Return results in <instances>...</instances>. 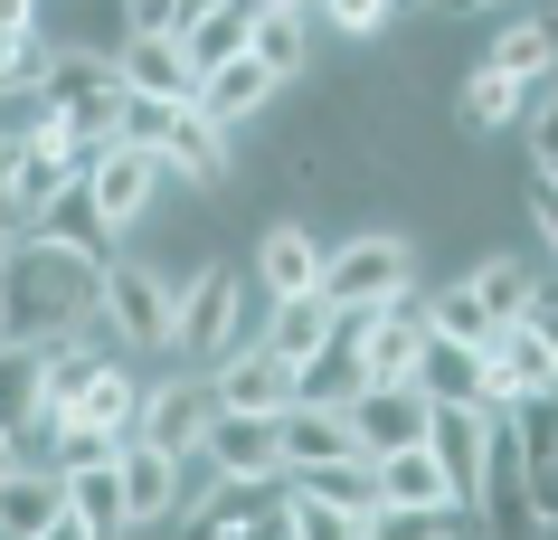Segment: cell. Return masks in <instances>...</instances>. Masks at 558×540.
Here are the masks:
<instances>
[{
  "mask_svg": "<svg viewBox=\"0 0 558 540\" xmlns=\"http://www.w3.org/2000/svg\"><path fill=\"white\" fill-rule=\"evenodd\" d=\"M208 389H218V408H265V418H275V408L294 398V360H275L256 332H246V341H228V351L208 360Z\"/></svg>",
  "mask_w": 558,
  "mask_h": 540,
  "instance_id": "4fadbf2b",
  "label": "cell"
},
{
  "mask_svg": "<svg viewBox=\"0 0 558 540\" xmlns=\"http://www.w3.org/2000/svg\"><path fill=\"white\" fill-rule=\"evenodd\" d=\"M95 332H114V351H171V275L143 266V256H105Z\"/></svg>",
  "mask_w": 558,
  "mask_h": 540,
  "instance_id": "5b68a950",
  "label": "cell"
},
{
  "mask_svg": "<svg viewBox=\"0 0 558 540\" xmlns=\"http://www.w3.org/2000/svg\"><path fill=\"white\" fill-rule=\"evenodd\" d=\"M246 20H256V0H208V10H190L171 38H180V58L208 76L218 58H236V48H246Z\"/></svg>",
  "mask_w": 558,
  "mask_h": 540,
  "instance_id": "484cf974",
  "label": "cell"
},
{
  "mask_svg": "<svg viewBox=\"0 0 558 540\" xmlns=\"http://www.w3.org/2000/svg\"><path fill=\"white\" fill-rule=\"evenodd\" d=\"M0 29L20 38V29H38V0H0Z\"/></svg>",
  "mask_w": 558,
  "mask_h": 540,
  "instance_id": "d590c367",
  "label": "cell"
},
{
  "mask_svg": "<svg viewBox=\"0 0 558 540\" xmlns=\"http://www.w3.org/2000/svg\"><path fill=\"white\" fill-rule=\"evenodd\" d=\"M114 475H123V521H133V531H151V521L171 512V493H180V455L123 427V436H114Z\"/></svg>",
  "mask_w": 558,
  "mask_h": 540,
  "instance_id": "9a60e30c",
  "label": "cell"
},
{
  "mask_svg": "<svg viewBox=\"0 0 558 540\" xmlns=\"http://www.w3.org/2000/svg\"><path fill=\"white\" fill-rule=\"evenodd\" d=\"M171 95H143V86H123V105H114V133L123 143H161V133H171Z\"/></svg>",
  "mask_w": 558,
  "mask_h": 540,
  "instance_id": "1f68e13d",
  "label": "cell"
},
{
  "mask_svg": "<svg viewBox=\"0 0 558 540\" xmlns=\"http://www.w3.org/2000/svg\"><path fill=\"white\" fill-rule=\"evenodd\" d=\"M416 389L436 398V408H493V360H483V341L426 332V351H416Z\"/></svg>",
  "mask_w": 558,
  "mask_h": 540,
  "instance_id": "5bb4252c",
  "label": "cell"
},
{
  "mask_svg": "<svg viewBox=\"0 0 558 540\" xmlns=\"http://www.w3.org/2000/svg\"><path fill=\"white\" fill-rule=\"evenodd\" d=\"M133 29H180V0H123Z\"/></svg>",
  "mask_w": 558,
  "mask_h": 540,
  "instance_id": "e575fe53",
  "label": "cell"
},
{
  "mask_svg": "<svg viewBox=\"0 0 558 540\" xmlns=\"http://www.w3.org/2000/svg\"><path fill=\"white\" fill-rule=\"evenodd\" d=\"M199 455H208V475H218V483H275V475H284V436H275L265 408H218L208 436H199Z\"/></svg>",
  "mask_w": 558,
  "mask_h": 540,
  "instance_id": "9c48e42d",
  "label": "cell"
},
{
  "mask_svg": "<svg viewBox=\"0 0 558 540\" xmlns=\"http://www.w3.org/2000/svg\"><path fill=\"white\" fill-rule=\"evenodd\" d=\"M331 323H341V313H331V295L313 285V295H275V303H265V332H256V341L275 360H294V370H303V360L331 341Z\"/></svg>",
  "mask_w": 558,
  "mask_h": 540,
  "instance_id": "603a6c76",
  "label": "cell"
},
{
  "mask_svg": "<svg viewBox=\"0 0 558 540\" xmlns=\"http://www.w3.org/2000/svg\"><path fill=\"white\" fill-rule=\"evenodd\" d=\"M473 521L483 531H539V512H530V446H521V408H493L483 427V446H473Z\"/></svg>",
  "mask_w": 558,
  "mask_h": 540,
  "instance_id": "8992f818",
  "label": "cell"
},
{
  "mask_svg": "<svg viewBox=\"0 0 558 540\" xmlns=\"http://www.w3.org/2000/svg\"><path fill=\"white\" fill-rule=\"evenodd\" d=\"M369 483H379V512H445V521H473L464 503V475L436 455V436H416V446H388L369 455Z\"/></svg>",
  "mask_w": 558,
  "mask_h": 540,
  "instance_id": "52a82bcc",
  "label": "cell"
},
{
  "mask_svg": "<svg viewBox=\"0 0 558 540\" xmlns=\"http://www.w3.org/2000/svg\"><path fill=\"white\" fill-rule=\"evenodd\" d=\"M265 303L275 295H313L323 285V238L303 228V218H265V238H256V275H246Z\"/></svg>",
  "mask_w": 558,
  "mask_h": 540,
  "instance_id": "2e32d148",
  "label": "cell"
},
{
  "mask_svg": "<svg viewBox=\"0 0 558 540\" xmlns=\"http://www.w3.org/2000/svg\"><path fill=\"white\" fill-rule=\"evenodd\" d=\"M341 408H351V446H360V455L416 446V436L436 427V398L416 389V380H369V389H351Z\"/></svg>",
  "mask_w": 558,
  "mask_h": 540,
  "instance_id": "30bf717a",
  "label": "cell"
},
{
  "mask_svg": "<svg viewBox=\"0 0 558 540\" xmlns=\"http://www.w3.org/2000/svg\"><path fill=\"white\" fill-rule=\"evenodd\" d=\"M246 58H265L294 86L303 67H313V10H256V20H246Z\"/></svg>",
  "mask_w": 558,
  "mask_h": 540,
  "instance_id": "83f0119b",
  "label": "cell"
},
{
  "mask_svg": "<svg viewBox=\"0 0 558 540\" xmlns=\"http://www.w3.org/2000/svg\"><path fill=\"white\" fill-rule=\"evenodd\" d=\"M275 436H284V475H294V465H323V455H360L351 446V408H341V398H284V408H275Z\"/></svg>",
  "mask_w": 558,
  "mask_h": 540,
  "instance_id": "d6986e66",
  "label": "cell"
},
{
  "mask_svg": "<svg viewBox=\"0 0 558 540\" xmlns=\"http://www.w3.org/2000/svg\"><path fill=\"white\" fill-rule=\"evenodd\" d=\"M66 418H86V427H105V436H123V427L143 418V380H133V360L105 351V360H95V380H86V398H76Z\"/></svg>",
  "mask_w": 558,
  "mask_h": 540,
  "instance_id": "4316f807",
  "label": "cell"
},
{
  "mask_svg": "<svg viewBox=\"0 0 558 540\" xmlns=\"http://www.w3.org/2000/svg\"><path fill=\"white\" fill-rule=\"evenodd\" d=\"M10 465H20V436H10V427H0V475H10Z\"/></svg>",
  "mask_w": 558,
  "mask_h": 540,
  "instance_id": "8d00e7d4",
  "label": "cell"
},
{
  "mask_svg": "<svg viewBox=\"0 0 558 540\" xmlns=\"http://www.w3.org/2000/svg\"><path fill=\"white\" fill-rule=\"evenodd\" d=\"M66 531H86V540H114L133 531L123 521V475H114V455H95V465H66Z\"/></svg>",
  "mask_w": 558,
  "mask_h": 540,
  "instance_id": "7402d4cb",
  "label": "cell"
},
{
  "mask_svg": "<svg viewBox=\"0 0 558 540\" xmlns=\"http://www.w3.org/2000/svg\"><path fill=\"white\" fill-rule=\"evenodd\" d=\"M0 531L10 540H48V531H66V483H58V465H10L0 475Z\"/></svg>",
  "mask_w": 558,
  "mask_h": 540,
  "instance_id": "ac0fdd59",
  "label": "cell"
},
{
  "mask_svg": "<svg viewBox=\"0 0 558 540\" xmlns=\"http://www.w3.org/2000/svg\"><path fill=\"white\" fill-rule=\"evenodd\" d=\"M323 295L331 313H369V303L416 295V238L408 228H360V238L323 247Z\"/></svg>",
  "mask_w": 558,
  "mask_h": 540,
  "instance_id": "7a4b0ae2",
  "label": "cell"
},
{
  "mask_svg": "<svg viewBox=\"0 0 558 540\" xmlns=\"http://www.w3.org/2000/svg\"><path fill=\"white\" fill-rule=\"evenodd\" d=\"M208 418H218V389H208V370L190 360L180 380H161V389H143V418H133V436H151V446L190 455L208 436Z\"/></svg>",
  "mask_w": 558,
  "mask_h": 540,
  "instance_id": "7c38bea8",
  "label": "cell"
},
{
  "mask_svg": "<svg viewBox=\"0 0 558 540\" xmlns=\"http://www.w3.org/2000/svg\"><path fill=\"white\" fill-rule=\"evenodd\" d=\"M275 95H284V76H275L265 58H246V48H236V58H218V67L199 76V95H190V105H199V115H218V123L236 133V123H256Z\"/></svg>",
  "mask_w": 558,
  "mask_h": 540,
  "instance_id": "e0dca14e",
  "label": "cell"
},
{
  "mask_svg": "<svg viewBox=\"0 0 558 540\" xmlns=\"http://www.w3.org/2000/svg\"><path fill=\"white\" fill-rule=\"evenodd\" d=\"M464 285L483 295V313H493V323H521V313H530L539 295H549L558 275L539 266V256H511V247H501V256H483V266L464 275Z\"/></svg>",
  "mask_w": 558,
  "mask_h": 540,
  "instance_id": "cb8c5ba5",
  "label": "cell"
},
{
  "mask_svg": "<svg viewBox=\"0 0 558 540\" xmlns=\"http://www.w3.org/2000/svg\"><path fill=\"white\" fill-rule=\"evenodd\" d=\"M161 171L171 180H190V190H218V180H228V123L218 115H199V105H180L171 115V133H161Z\"/></svg>",
  "mask_w": 558,
  "mask_h": 540,
  "instance_id": "ffe728a7",
  "label": "cell"
},
{
  "mask_svg": "<svg viewBox=\"0 0 558 540\" xmlns=\"http://www.w3.org/2000/svg\"><path fill=\"white\" fill-rule=\"evenodd\" d=\"M114 247L76 238V228H20L0 247V341H58V332H95V275Z\"/></svg>",
  "mask_w": 558,
  "mask_h": 540,
  "instance_id": "6da1fadb",
  "label": "cell"
},
{
  "mask_svg": "<svg viewBox=\"0 0 558 540\" xmlns=\"http://www.w3.org/2000/svg\"><path fill=\"white\" fill-rule=\"evenodd\" d=\"M256 10H313V0H256Z\"/></svg>",
  "mask_w": 558,
  "mask_h": 540,
  "instance_id": "74e56055",
  "label": "cell"
},
{
  "mask_svg": "<svg viewBox=\"0 0 558 540\" xmlns=\"http://www.w3.org/2000/svg\"><path fill=\"white\" fill-rule=\"evenodd\" d=\"M483 360H493V408H530V398H558V351L539 341V323H493V341H483Z\"/></svg>",
  "mask_w": 558,
  "mask_h": 540,
  "instance_id": "8fae6325",
  "label": "cell"
},
{
  "mask_svg": "<svg viewBox=\"0 0 558 540\" xmlns=\"http://www.w3.org/2000/svg\"><path fill=\"white\" fill-rule=\"evenodd\" d=\"M558 95V76H501V67L473 58L464 67V86H454V123H464L473 143H501V133H521L539 105Z\"/></svg>",
  "mask_w": 558,
  "mask_h": 540,
  "instance_id": "ba28073f",
  "label": "cell"
},
{
  "mask_svg": "<svg viewBox=\"0 0 558 540\" xmlns=\"http://www.w3.org/2000/svg\"><path fill=\"white\" fill-rule=\"evenodd\" d=\"M530 218H539V247H549V275H558V190H549V180L530 190Z\"/></svg>",
  "mask_w": 558,
  "mask_h": 540,
  "instance_id": "836d02e7",
  "label": "cell"
},
{
  "mask_svg": "<svg viewBox=\"0 0 558 540\" xmlns=\"http://www.w3.org/2000/svg\"><path fill=\"white\" fill-rule=\"evenodd\" d=\"M246 295H256V285L236 266H218V256L190 266V275H171V351L208 370L228 341H246Z\"/></svg>",
  "mask_w": 558,
  "mask_h": 540,
  "instance_id": "3957f363",
  "label": "cell"
},
{
  "mask_svg": "<svg viewBox=\"0 0 558 540\" xmlns=\"http://www.w3.org/2000/svg\"><path fill=\"white\" fill-rule=\"evenodd\" d=\"M483 67H501V76H558V20H539V10H501Z\"/></svg>",
  "mask_w": 558,
  "mask_h": 540,
  "instance_id": "d4e9b609",
  "label": "cell"
},
{
  "mask_svg": "<svg viewBox=\"0 0 558 540\" xmlns=\"http://www.w3.org/2000/svg\"><path fill=\"white\" fill-rule=\"evenodd\" d=\"M38 370H48V341H0V427L10 436L38 418Z\"/></svg>",
  "mask_w": 558,
  "mask_h": 540,
  "instance_id": "f1b7e54d",
  "label": "cell"
},
{
  "mask_svg": "<svg viewBox=\"0 0 558 540\" xmlns=\"http://www.w3.org/2000/svg\"><path fill=\"white\" fill-rule=\"evenodd\" d=\"M398 10H408V0H313V20H323V29H341V38H379Z\"/></svg>",
  "mask_w": 558,
  "mask_h": 540,
  "instance_id": "4dcf8cb0",
  "label": "cell"
},
{
  "mask_svg": "<svg viewBox=\"0 0 558 540\" xmlns=\"http://www.w3.org/2000/svg\"><path fill=\"white\" fill-rule=\"evenodd\" d=\"M521 133H530V180H549V190H558V95L521 123Z\"/></svg>",
  "mask_w": 558,
  "mask_h": 540,
  "instance_id": "d6a6232c",
  "label": "cell"
},
{
  "mask_svg": "<svg viewBox=\"0 0 558 540\" xmlns=\"http://www.w3.org/2000/svg\"><path fill=\"white\" fill-rule=\"evenodd\" d=\"M416 10H464V0H416Z\"/></svg>",
  "mask_w": 558,
  "mask_h": 540,
  "instance_id": "f35d334b",
  "label": "cell"
},
{
  "mask_svg": "<svg viewBox=\"0 0 558 540\" xmlns=\"http://www.w3.org/2000/svg\"><path fill=\"white\" fill-rule=\"evenodd\" d=\"M161 180H171V171H161V152H151V143H123V133H114V143L86 152V180H76V190H86V218L105 228V247H123L151 218Z\"/></svg>",
  "mask_w": 558,
  "mask_h": 540,
  "instance_id": "277c9868",
  "label": "cell"
},
{
  "mask_svg": "<svg viewBox=\"0 0 558 540\" xmlns=\"http://www.w3.org/2000/svg\"><path fill=\"white\" fill-rule=\"evenodd\" d=\"M426 313V332H454V341H493V313H483V295L473 285H436V303H416Z\"/></svg>",
  "mask_w": 558,
  "mask_h": 540,
  "instance_id": "f546056e",
  "label": "cell"
},
{
  "mask_svg": "<svg viewBox=\"0 0 558 540\" xmlns=\"http://www.w3.org/2000/svg\"><path fill=\"white\" fill-rule=\"evenodd\" d=\"M114 76H123V86H143V95H171V105H190V95H199V67L180 58L171 29H123Z\"/></svg>",
  "mask_w": 558,
  "mask_h": 540,
  "instance_id": "44dd1931",
  "label": "cell"
}]
</instances>
